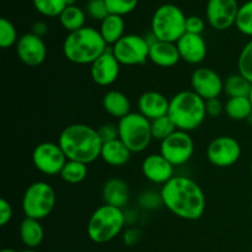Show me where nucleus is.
Segmentation results:
<instances>
[{
  "label": "nucleus",
  "mask_w": 252,
  "mask_h": 252,
  "mask_svg": "<svg viewBox=\"0 0 252 252\" xmlns=\"http://www.w3.org/2000/svg\"><path fill=\"white\" fill-rule=\"evenodd\" d=\"M161 203L179 218L198 220L206 211V196L202 187L193 179L174 176L160 189Z\"/></svg>",
  "instance_id": "1"
},
{
  "label": "nucleus",
  "mask_w": 252,
  "mask_h": 252,
  "mask_svg": "<svg viewBox=\"0 0 252 252\" xmlns=\"http://www.w3.org/2000/svg\"><path fill=\"white\" fill-rule=\"evenodd\" d=\"M58 144L66 159L89 165L101 157L103 143L97 129L84 123H74L62 130Z\"/></svg>",
  "instance_id": "2"
},
{
  "label": "nucleus",
  "mask_w": 252,
  "mask_h": 252,
  "mask_svg": "<svg viewBox=\"0 0 252 252\" xmlns=\"http://www.w3.org/2000/svg\"><path fill=\"white\" fill-rule=\"evenodd\" d=\"M107 49V43L100 31L89 26L69 32L63 42V54L65 59L79 65H91Z\"/></svg>",
  "instance_id": "3"
},
{
  "label": "nucleus",
  "mask_w": 252,
  "mask_h": 252,
  "mask_svg": "<svg viewBox=\"0 0 252 252\" xmlns=\"http://www.w3.org/2000/svg\"><path fill=\"white\" fill-rule=\"evenodd\" d=\"M167 115L174 121L177 129L189 133L206 120V101L192 90L180 91L170 98Z\"/></svg>",
  "instance_id": "4"
},
{
  "label": "nucleus",
  "mask_w": 252,
  "mask_h": 252,
  "mask_svg": "<svg viewBox=\"0 0 252 252\" xmlns=\"http://www.w3.org/2000/svg\"><path fill=\"white\" fill-rule=\"evenodd\" d=\"M125 224L126 217L122 209L103 204L91 214L86 231L93 243L106 244L120 235Z\"/></svg>",
  "instance_id": "5"
},
{
  "label": "nucleus",
  "mask_w": 252,
  "mask_h": 252,
  "mask_svg": "<svg viewBox=\"0 0 252 252\" xmlns=\"http://www.w3.org/2000/svg\"><path fill=\"white\" fill-rule=\"evenodd\" d=\"M187 16L177 5L162 4L152 17V33L159 41L176 43L186 33Z\"/></svg>",
  "instance_id": "6"
},
{
  "label": "nucleus",
  "mask_w": 252,
  "mask_h": 252,
  "mask_svg": "<svg viewBox=\"0 0 252 252\" xmlns=\"http://www.w3.org/2000/svg\"><path fill=\"white\" fill-rule=\"evenodd\" d=\"M117 126L118 137L132 153L144 152L152 143V122L139 112H130Z\"/></svg>",
  "instance_id": "7"
},
{
  "label": "nucleus",
  "mask_w": 252,
  "mask_h": 252,
  "mask_svg": "<svg viewBox=\"0 0 252 252\" xmlns=\"http://www.w3.org/2000/svg\"><path fill=\"white\" fill-rule=\"evenodd\" d=\"M56 191L46 181H36L30 185L22 196V211L25 218H47L56 207Z\"/></svg>",
  "instance_id": "8"
},
{
  "label": "nucleus",
  "mask_w": 252,
  "mask_h": 252,
  "mask_svg": "<svg viewBox=\"0 0 252 252\" xmlns=\"http://www.w3.org/2000/svg\"><path fill=\"white\" fill-rule=\"evenodd\" d=\"M150 44L147 37L138 34H125L112 47L113 56L116 57L121 65L134 66L147 63L149 59Z\"/></svg>",
  "instance_id": "9"
},
{
  "label": "nucleus",
  "mask_w": 252,
  "mask_h": 252,
  "mask_svg": "<svg viewBox=\"0 0 252 252\" xmlns=\"http://www.w3.org/2000/svg\"><path fill=\"white\" fill-rule=\"evenodd\" d=\"M66 161L68 159L58 143H39L32 153V162L34 167L47 176H56L61 174Z\"/></svg>",
  "instance_id": "10"
},
{
  "label": "nucleus",
  "mask_w": 252,
  "mask_h": 252,
  "mask_svg": "<svg viewBox=\"0 0 252 252\" xmlns=\"http://www.w3.org/2000/svg\"><path fill=\"white\" fill-rule=\"evenodd\" d=\"M194 152V142L189 132L177 129L160 143V154L175 167L182 166L191 160Z\"/></svg>",
  "instance_id": "11"
},
{
  "label": "nucleus",
  "mask_w": 252,
  "mask_h": 252,
  "mask_svg": "<svg viewBox=\"0 0 252 252\" xmlns=\"http://www.w3.org/2000/svg\"><path fill=\"white\" fill-rule=\"evenodd\" d=\"M207 159L212 165L220 169L233 166L241 157L240 143L230 135H220L207 147Z\"/></svg>",
  "instance_id": "12"
},
{
  "label": "nucleus",
  "mask_w": 252,
  "mask_h": 252,
  "mask_svg": "<svg viewBox=\"0 0 252 252\" xmlns=\"http://www.w3.org/2000/svg\"><path fill=\"white\" fill-rule=\"evenodd\" d=\"M238 0H208L206 16L209 26L217 31H225L235 25L238 16Z\"/></svg>",
  "instance_id": "13"
},
{
  "label": "nucleus",
  "mask_w": 252,
  "mask_h": 252,
  "mask_svg": "<svg viewBox=\"0 0 252 252\" xmlns=\"http://www.w3.org/2000/svg\"><path fill=\"white\" fill-rule=\"evenodd\" d=\"M192 91L204 101L218 98L224 93V80L216 70L207 66L197 68L191 75Z\"/></svg>",
  "instance_id": "14"
},
{
  "label": "nucleus",
  "mask_w": 252,
  "mask_h": 252,
  "mask_svg": "<svg viewBox=\"0 0 252 252\" xmlns=\"http://www.w3.org/2000/svg\"><path fill=\"white\" fill-rule=\"evenodd\" d=\"M16 54L29 66H39L47 58V46L42 37L32 32L22 34L16 43Z\"/></svg>",
  "instance_id": "15"
},
{
  "label": "nucleus",
  "mask_w": 252,
  "mask_h": 252,
  "mask_svg": "<svg viewBox=\"0 0 252 252\" xmlns=\"http://www.w3.org/2000/svg\"><path fill=\"white\" fill-rule=\"evenodd\" d=\"M121 73V64L108 48L102 56L98 57L90 65V75L94 83L98 86H111L118 79Z\"/></svg>",
  "instance_id": "16"
},
{
  "label": "nucleus",
  "mask_w": 252,
  "mask_h": 252,
  "mask_svg": "<svg viewBox=\"0 0 252 252\" xmlns=\"http://www.w3.org/2000/svg\"><path fill=\"white\" fill-rule=\"evenodd\" d=\"M175 166L161 154H150L142 162V172L148 181L157 185H165L174 175Z\"/></svg>",
  "instance_id": "17"
},
{
  "label": "nucleus",
  "mask_w": 252,
  "mask_h": 252,
  "mask_svg": "<svg viewBox=\"0 0 252 252\" xmlns=\"http://www.w3.org/2000/svg\"><path fill=\"white\" fill-rule=\"evenodd\" d=\"M181 61L189 64H201L207 57V43L202 34L185 33L176 42Z\"/></svg>",
  "instance_id": "18"
},
{
  "label": "nucleus",
  "mask_w": 252,
  "mask_h": 252,
  "mask_svg": "<svg viewBox=\"0 0 252 252\" xmlns=\"http://www.w3.org/2000/svg\"><path fill=\"white\" fill-rule=\"evenodd\" d=\"M170 100L158 91H145L138 98V110L140 115L149 121L158 120L169 113Z\"/></svg>",
  "instance_id": "19"
},
{
  "label": "nucleus",
  "mask_w": 252,
  "mask_h": 252,
  "mask_svg": "<svg viewBox=\"0 0 252 252\" xmlns=\"http://www.w3.org/2000/svg\"><path fill=\"white\" fill-rule=\"evenodd\" d=\"M149 61L160 68H172L181 61V57L176 43L155 39L150 43Z\"/></svg>",
  "instance_id": "20"
},
{
  "label": "nucleus",
  "mask_w": 252,
  "mask_h": 252,
  "mask_svg": "<svg viewBox=\"0 0 252 252\" xmlns=\"http://www.w3.org/2000/svg\"><path fill=\"white\" fill-rule=\"evenodd\" d=\"M102 198L105 204L116 208H125L129 201V187L126 181L118 177L107 180L103 185Z\"/></svg>",
  "instance_id": "21"
},
{
  "label": "nucleus",
  "mask_w": 252,
  "mask_h": 252,
  "mask_svg": "<svg viewBox=\"0 0 252 252\" xmlns=\"http://www.w3.org/2000/svg\"><path fill=\"white\" fill-rule=\"evenodd\" d=\"M103 110L112 117L121 118L126 117L132 112V106L128 96L120 90H110L103 95L102 98Z\"/></svg>",
  "instance_id": "22"
},
{
  "label": "nucleus",
  "mask_w": 252,
  "mask_h": 252,
  "mask_svg": "<svg viewBox=\"0 0 252 252\" xmlns=\"http://www.w3.org/2000/svg\"><path fill=\"white\" fill-rule=\"evenodd\" d=\"M132 152L123 144L121 139L103 143L101 149V159L112 167H122L129 161Z\"/></svg>",
  "instance_id": "23"
},
{
  "label": "nucleus",
  "mask_w": 252,
  "mask_h": 252,
  "mask_svg": "<svg viewBox=\"0 0 252 252\" xmlns=\"http://www.w3.org/2000/svg\"><path fill=\"white\" fill-rule=\"evenodd\" d=\"M19 235L22 244L27 249H36L44 239V230L41 220L32 218H25L19 228Z\"/></svg>",
  "instance_id": "24"
},
{
  "label": "nucleus",
  "mask_w": 252,
  "mask_h": 252,
  "mask_svg": "<svg viewBox=\"0 0 252 252\" xmlns=\"http://www.w3.org/2000/svg\"><path fill=\"white\" fill-rule=\"evenodd\" d=\"M125 29L126 25L123 16L110 14L105 20L101 21L98 31H100L101 36L105 39L107 46L112 47L116 42H118L125 36Z\"/></svg>",
  "instance_id": "25"
},
{
  "label": "nucleus",
  "mask_w": 252,
  "mask_h": 252,
  "mask_svg": "<svg viewBox=\"0 0 252 252\" xmlns=\"http://www.w3.org/2000/svg\"><path fill=\"white\" fill-rule=\"evenodd\" d=\"M224 112L233 121H248L252 113V105L249 97H231L224 103Z\"/></svg>",
  "instance_id": "26"
},
{
  "label": "nucleus",
  "mask_w": 252,
  "mask_h": 252,
  "mask_svg": "<svg viewBox=\"0 0 252 252\" xmlns=\"http://www.w3.org/2000/svg\"><path fill=\"white\" fill-rule=\"evenodd\" d=\"M252 84L246 78H244L240 73H235L229 75L224 80V94L231 97H249L251 93Z\"/></svg>",
  "instance_id": "27"
},
{
  "label": "nucleus",
  "mask_w": 252,
  "mask_h": 252,
  "mask_svg": "<svg viewBox=\"0 0 252 252\" xmlns=\"http://www.w3.org/2000/svg\"><path fill=\"white\" fill-rule=\"evenodd\" d=\"M59 21L63 26L64 30L69 32L78 31V30L85 27L86 21V12L78 5H73V6H66L64 11L62 12L59 16Z\"/></svg>",
  "instance_id": "28"
},
{
  "label": "nucleus",
  "mask_w": 252,
  "mask_h": 252,
  "mask_svg": "<svg viewBox=\"0 0 252 252\" xmlns=\"http://www.w3.org/2000/svg\"><path fill=\"white\" fill-rule=\"evenodd\" d=\"M88 165L80 161H74V160H68L64 165L63 170L59 174L64 182L69 185H78L83 182L88 176Z\"/></svg>",
  "instance_id": "29"
},
{
  "label": "nucleus",
  "mask_w": 252,
  "mask_h": 252,
  "mask_svg": "<svg viewBox=\"0 0 252 252\" xmlns=\"http://www.w3.org/2000/svg\"><path fill=\"white\" fill-rule=\"evenodd\" d=\"M152 122V135L153 139L159 140L160 143L166 139L167 137L176 132L177 128L175 126L174 121L169 117V115L160 117L158 120L150 121Z\"/></svg>",
  "instance_id": "30"
},
{
  "label": "nucleus",
  "mask_w": 252,
  "mask_h": 252,
  "mask_svg": "<svg viewBox=\"0 0 252 252\" xmlns=\"http://www.w3.org/2000/svg\"><path fill=\"white\" fill-rule=\"evenodd\" d=\"M37 12L46 17H59L68 4L66 0H32Z\"/></svg>",
  "instance_id": "31"
},
{
  "label": "nucleus",
  "mask_w": 252,
  "mask_h": 252,
  "mask_svg": "<svg viewBox=\"0 0 252 252\" xmlns=\"http://www.w3.org/2000/svg\"><path fill=\"white\" fill-rule=\"evenodd\" d=\"M235 26L243 34L252 37V0H249L240 5Z\"/></svg>",
  "instance_id": "32"
},
{
  "label": "nucleus",
  "mask_w": 252,
  "mask_h": 252,
  "mask_svg": "<svg viewBox=\"0 0 252 252\" xmlns=\"http://www.w3.org/2000/svg\"><path fill=\"white\" fill-rule=\"evenodd\" d=\"M19 37L14 24L10 20L1 17L0 19V47L2 49H7L15 44L16 46Z\"/></svg>",
  "instance_id": "33"
},
{
  "label": "nucleus",
  "mask_w": 252,
  "mask_h": 252,
  "mask_svg": "<svg viewBox=\"0 0 252 252\" xmlns=\"http://www.w3.org/2000/svg\"><path fill=\"white\" fill-rule=\"evenodd\" d=\"M238 71L252 84V39L241 49L238 59Z\"/></svg>",
  "instance_id": "34"
},
{
  "label": "nucleus",
  "mask_w": 252,
  "mask_h": 252,
  "mask_svg": "<svg viewBox=\"0 0 252 252\" xmlns=\"http://www.w3.org/2000/svg\"><path fill=\"white\" fill-rule=\"evenodd\" d=\"M105 2L110 14L125 16L137 7L139 0H105Z\"/></svg>",
  "instance_id": "35"
},
{
  "label": "nucleus",
  "mask_w": 252,
  "mask_h": 252,
  "mask_svg": "<svg viewBox=\"0 0 252 252\" xmlns=\"http://www.w3.org/2000/svg\"><path fill=\"white\" fill-rule=\"evenodd\" d=\"M86 15L96 21H102L110 15L105 0H89L85 7Z\"/></svg>",
  "instance_id": "36"
},
{
  "label": "nucleus",
  "mask_w": 252,
  "mask_h": 252,
  "mask_svg": "<svg viewBox=\"0 0 252 252\" xmlns=\"http://www.w3.org/2000/svg\"><path fill=\"white\" fill-rule=\"evenodd\" d=\"M97 132L102 143L120 139V137H118V126L113 125V123H105V125H102L98 128Z\"/></svg>",
  "instance_id": "37"
},
{
  "label": "nucleus",
  "mask_w": 252,
  "mask_h": 252,
  "mask_svg": "<svg viewBox=\"0 0 252 252\" xmlns=\"http://www.w3.org/2000/svg\"><path fill=\"white\" fill-rule=\"evenodd\" d=\"M206 27V22L202 17L199 16H187L186 20V32L187 33H193V34H202Z\"/></svg>",
  "instance_id": "38"
},
{
  "label": "nucleus",
  "mask_w": 252,
  "mask_h": 252,
  "mask_svg": "<svg viewBox=\"0 0 252 252\" xmlns=\"http://www.w3.org/2000/svg\"><path fill=\"white\" fill-rule=\"evenodd\" d=\"M206 112L208 117H220L224 112V103L218 98H211L206 101Z\"/></svg>",
  "instance_id": "39"
},
{
  "label": "nucleus",
  "mask_w": 252,
  "mask_h": 252,
  "mask_svg": "<svg viewBox=\"0 0 252 252\" xmlns=\"http://www.w3.org/2000/svg\"><path fill=\"white\" fill-rule=\"evenodd\" d=\"M12 218V207L5 198L0 199V226H5Z\"/></svg>",
  "instance_id": "40"
},
{
  "label": "nucleus",
  "mask_w": 252,
  "mask_h": 252,
  "mask_svg": "<svg viewBox=\"0 0 252 252\" xmlns=\"http://www.w3.org/2000/svg\"><path fill=\"white\" fill-rule=\"evenodd\" d=\"M47 32H48V25L44 21H37L32 26V33H34L38 37H42V38H43V36H46Z\"/></svg>",
  "instance_id": "41"
},
{
  "label": "nucleus",
  "mask_w": 252,
  "mask_h": 252,
  "mask_svg": "<svg viewBox=\"0 0 252 252\" xmlns=\"http://www.w3.org/2000/svg\"><path fill=\"white\" fill-rule=\"evenodd\" d=\"M138 238H139V231L135 230V229H129V230L126 231L125 236H123L125 243L127 246L134 245V244L138 241Z\"/></svg>",
  "instance_id": "42"
},
{
  "label": "nucleus",
  "mask_w": 252,
  "mask_h": 252,
  "mask_svg": "<svg viewBox=\"0 0 252 252\" xmlns=\"http://www.w3.org/2000/svg\"><path fill=\"white\" fill-rule=\"evenodd\" d=\"M66 4L68 6H73V5H76V0H66Z\"/></svg>",
  "instance_id": "43"
},
{
  "label": "nucleus",
  "mask_w": 252,
  "mask_h": 252,
  "mask_svg": "<svg viewBox=\"0 0 252 252\" xmlns=\"http://www.w3.org/2000/svg\"><path fill=\"white\" fill-rule=\"evenodd\" d=\"M0 252H17V251L12 250V249H4V250H1Z\"/></svg>",
  "instance_id": "44"
},
{
  "label": "nucleus",
  "mask_w": 252,
  "mask_h": 252,
  "mask_svg": "<svg viewBox=\"0 0 252 252\" xmlns=\"http://www.w3.org/2000/svg\"><path fill=\"white\" fill-rule=\"evenodd\" d=\"M22 252H38V251H36L34 249H26V250H24Z\"/></svg>",
  "instance_id": "45"
},
{
  "label": "nucleus",
  "mask_w": 252,
  "mask_h": 252,
  "mask_svg": "<svg viewBox=\"0 0 252 252\" xmlns=\"http://www.w3.org/2000/svg\"><path fill=\"white\" fill-rule=\"evenodd\" d=\"M249 98H250V101H251V105H252V89H251V93H250V96H249Z\"/></svg>",
  "instance_id": "46"
},
{
  "label": "nucleus",
  "mask_w": 252,
  "mask_h": 252,
  "mask_svg": "<svg viewBox=\"0 0 252 252\" xmlns=\"http://www.w3.org/2000/svg\"><path fill=\"white\" fill-rule=\"evenodd\" d=\"M250 170H251V176H252V161H251V167H250Z\"/></svg>",
  "instance_id": "47"
},
{
  "label": "nucleus",
  "mask_w": 252,
  "mask_h": 252,
  "mask_svg": "<svg viewBox=\"0 0 252 252\" xmlns=\"http://www.w3.org/2000/svg\"><path fill=\"white\" fill-rule=\"evenodd\" d=\"M251 208H252V202H251Z\"/></svg>",
  "instance_id": "48"
}]
</instances>
